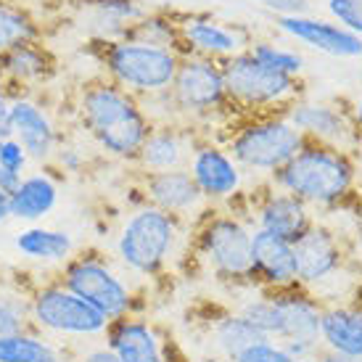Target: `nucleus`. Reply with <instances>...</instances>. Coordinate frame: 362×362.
<instances>
[{
    "instance_id": "obj_12",
    "label": "nucleus",
    "mask_w": 362,
    "mask_h": 362,
    "mask_svg": "<svg viewBox=\"0 0 362 362\" xmlns=\"http://www.w3.org/2000/svg\"><path fill=\"white\" fill-rule=\"evenodd\" d=\"M170 98L182 119H206L217 111H225L230 101L225 93L222 64L185 53L170 88Z\"/></svg>"
},
{
    "instance_id": "obj_25",
    "label": "nucleus",
    "mask_w": 362,
    "mask_h": 362,
    "mask_svg": "<svg viewBox=\"0 0 362 362\" xmlns=\"http://www.w3.org/2000/svg\"><path fill=\"white\" fill-rule=\"evenodd\" d=\"M286 35H291L296 40L307 42L315 51H322L328 56H341V59H352L362 53V40L344 27L328 24L320 19H307V16H281L278 21Z\"/></svg>"
},
{
    "instance_id": "obj_34",
    "label": "nucleus",
    "mask_w": 362,
    "mask_h": 362,
    "mask_svg": "<svg viewBox=\"0 0 362 362\" xmlns=\"http://www.w3.org/2000/svg\"><path fill=\"white\" fill-rule=\"evenodd\" d=\"M328 8L344 24V30L362 35V0H328Z\"/></svg>"
},
{
    "instance_id": "obj_29",
    "label": "nucleus",
    "mask_w": 362,
    "mask_h": 362,
    "mask_svg": "<svg viewBox=\"0 0 362 362\" xmlns=\"http://www.w3.org/2000/svg\"><path fill=\"white\" fill-rule=\"evenodd\" d=\"M30 291L32 286H21L19 281L0 275V336L32 328Z\"/></svg>"
},
{
    "instance_id": "obj_26",
    "label": "nucleus",
    "mask_w": 362,
    "mask_h": 362,
    "mask_svg": "<svg viewBox=\"0 0 362 362\" xmlns=\"http://www.w3.org/2000/svg\"><path fill=\"white\" fill-rule=\"evenodd\" d=\"M59 180L51 175V170H35L21 177L19 188L11 193V220L40 225L56 206H59Z\"/></svg>"
},
{
    "instance_id": "obj_27",
    "label": "nucleus",
    "mask_w": 362,
    "mask_h": 362,
    "mask_svg": "<svg viewBox=\"0 0 362 362\" xmlns=\"http://www.w3.org/2000/svg\"><path fill=\"white\" fill-rule=\"evenodd\" d=\"M262 339L264 336L238 310L222 312L220 317L209 322V344L222 362H233L243 349H249Z\"/></svg>"
},
{
    "instance_id": "obj_39",
    "label": "nucleus",
    "mask_w": 362,
    "mask_h": 362,
    "mask_svg": "<svg viewBox=\"0 0 362 362\" xmlns=\"http://www.w3.org/2000/svg\"><path fill=\"white\" fill-rule=\"evenodd\" d=\"M13 138L11 130V93L6 88H0V141Z\"/></svg>"
},
{
    "instance_id": "obj_1",
    "label": "nucleus",
    "mask_w": 362,
    "mask_h": 362,
    "mask_svg": "<svg viewBox=\"0 0 362 362\" xmlns=\"http://www.w3.org/2000/svg\"><path fill=\"white\" fill-rule=\"evenodd\" d=\"M74 114L93 146L119 161L138 159L153 127L141 101L106 77L82 85L77 93Z\"/></svg>"
},
{
    "instance_id": "obj_18",
    "label": "nucleus",
    "mask_w": 362,
    "mask_h": 362,
    "mask_svg": "<svg viewBox=\"0 0 362 362\" xmlns=\"http://www.w3.org/2000/svg\"><path fill=\"white\" fill-rule=\"evenodd\" d=\"M252 278L262 291H283L299 286L293 243L267 230H252Z\"/></svg>"
},
{
    "instance_id": "obj_17",
    "label": "nucleus",
    "mask_w": 362,
    "mask_h": 362,
    "mask_svg": "<svg viewBox=\"0 0 362 362\" xmlns=\"http://www.w3.org/2000/svg\"><path fill=\"white\" fill-rule=\"evenodd\" d=\"M141 193L146 204H151L156 209L167 211L180 222L202 220L204 211L209 209V204L204 202L193 177L188 170H164V172H146L143 175Z\"/></svg>"
},
{
    "instance_id": "obj_7",
    "label": "nucleus",
    "mask_w": 362,
    "mask_h": 362,
    "mask_svg": "<svg viewBox=\"0 0 362 362\" xmlns=\"http://www.w3.org/2000/svg\"><path fill=\"white\" fill-rule=\"evenodd\" d=\"M56 278L109 320L141 312V293L135 288V281L117 262L106 259L98 252H74V257L59 267Z\"/></svg>"
},
{
    "instance_id": "obj_38",
    "label": "nucleus",
    "mask_w": 362,
    "mask_h": 362,
    "mask_svg": "<svg viewBox=\"0 0 362 362\" xmlns=\"http://www.w3.org/2000/svg\"><path fill=\"white\" fill-rule=\"evenodd\" d=\"M267 8L278 11L281 16H302L307 11V3L304 0H262Z\"/></svg>"
},
{
    "instance_id": "obj_42",
    "label": "nucleus",
    "mask_w": 362,
    "mask_h": 362,
    "mask_svg": "<svg viewBox=\"0 0 362 362\" xmlns=\"http://www.w3.org/2000/svg\"><path fill=\"white\" fill-rule=\"evenodd\" d=\"M11 222V202H8V193L0 191V228H6Z\"/></svg>"
},
{
    "instance_id": "obj_22",
    "label": "nucleus",
    "mask_w": 362,
    "mask_h": 362,
    "mask_svg": "<svg viewBox=\"0 0 362 362\" xmlns=\"http://www.w3.org/2000/svg\"><path fill=\"white\" fill-rule=\"evenodd\" d=\"M191 132L180 124H153L148 138L143 143L135 164L146 172H164V170H185L193 151Z\"/></svg>"
},
{
    "instance_id": "obj_20",
    "label": "nucleus",
    "mask_w": 362,
    "mask_h": 362,
    "mask_svg": "<svg viewBox=\"0 0 362 362\" xmlns=\"http://www.w3.org/2000/svg\"><path fill=\"white\" fill-rule=\"evenodd\" d=\"M180 45L188 48L191 56H204V59L225 61L233 59L249 48L246 32L238 27H228L222 21L206 19V16H191L182 24H177Z\"/></svg>"
},
{
    "instance_id": "obj_36",
    "label": "nucleus",
    "mask_w": 362,
    "mask_h": 362,
    "mask_svg": "<svg viewBox=\"0 0 362 362\" xmlns=\"http://www.w3.org/2000/svg\"><path fill=\"white\" fill-rule=\"evenodd\" d=\"M69 362H122L117 354L106 349L103 341L80 344V346H69Z\"/></svg>"
},
{
    "instance_id": "obj_28",
    "label": "nucleus",
    "mask_w": 362,
    "mask_h": 362,
    "mask_svg": "<svg viewBox=\"0 0 362 362\" xmlns=\"http://www.w3.org/2000/svg\"><path fill=\"white\" fill-rule=\"evenodd\" d=\"M0 362H69V346L27 328L0 336Z\"/></svg>"
},
{
    "instance_id": "obj_21",
    "label": "nucleus",
    "mask_w": 362,
    "mask_h": 362,
    "mask_svg": "<svg viewBox=\"0 0 362 362\" xmlns=\"http://www.w3.org/2000/svg\"><path fill=\"white\" fill-rule=\"evenodd\" d=\"M53 71L56 61L40 42H27L0 53V88H6L11 95L40 88L51 80Z\"/></svg>"
},
{
    "instance_id": "obj_4",
    "label": "nucleus",
    "mask_w": 362,
    "mask_h": 362,
    "mask_svg": "<svg viewBox=\"0 0 362 362\" xmlns=\"http://www.w3.org/2000/svg\"><path fill=\"white\" fill-rule=\"evenodd\" d=\"M252 222L233 211H204L193 222V257L214 281L252 288Z\"/></svg>"
},
{
    "instance_id": "obj_23",
    "label": "nucleus",
    "mask_w": 362,
    "mask_h": 362,
    "mask_svg": "<svg viewBox=\"0 0 362 362\" xmlns=\"http://www.w3.org/2000/svg\"><path fill=\"white\" fill-rule=\"evenodd\" d=\"M13 249L24 262L40 267H64L77 252V243L69 230L48 225H27L13 235Z\"/></svg>"
},
{
    "instance_id": "obj_31",
    "label": "nucleus",
    "mask_w": 362,
    "mask_h": 362,
    "mask_svg": "<svg viewBox=\"0 0 362 362\" xmlns=\"http://www.w3.org/2000/svg\"><path fill=\"white\" fill-rule=\"evenodd\" d=\"M246 51L252 53L254 59L259 61V64H264L267 69L272 71H281V74H288V77H296L299 71H302L304 61L299 53L293 51H283V48H278V45H272V42H249V48Z\"/></svg>"
},
{
    "instance_id": "obj_13",
    "label": "nucleus",
    "mask_w": 362,
    "mask_h": 362,
    "mask_svg": "<svg viewBox=\"0 0 362 362\" xmlns=\"http://www.w3.org/2000/svg\"><path fill=\"white\" fill-rule=\"evenodd\" d=\"M11 130H13V138L24 146L32 164H40V167L51 164L64 141L51 111L30 93L11 95Z\"/></svg>"
},
{
    "instance_id": "obj_41",
    "label": "nucleus",
    "mask_w": 362,
    "mask_h": 362,
    "mask_svg": "<svg viewBox=\"0 0 362 362\" xmlns=\"http://www.w3.org/2000/svg\"><path fill=\"white\" fill-rule=\"evenodd\" d=\"M312 362H362V360H352V357H344V354L328 352V349H320V352L312 357Z\"/></svg>"
},
{
    "instance_id": "obj_44",
    "label": "nucleus",
    "mask_w": 362,
    "mask_h": 362,
    "mask_svg": "<svg viewBox=\"0 0 362 362\" xmlns=\"http://www.w3.org/2000/svg\"><path fill=\"white\" fill-rule=\"evenodd\" d=\"M172 362H188V360H182V357H175V360H172Z\"/></svg>"
},
{
    "instance_id": "obj_24",
    "label": "nucleus",
    "mask_w": 362,
    "mask_h": 362,
    "mask_svg": "<svg viewBox=\"0 0 362 362\" xmlns=\"http://www.w3.org/2000/svg\"><path fill=\"white\" fill-rule=\"evenodd\" d=\"M320 346L362 360V304H325L320 315Z\"/></svg>"
},
{
    "instance_id": "obj_32",
    "label": "nucleus",
    "mask_w": 362,
    "mask_h": 362,
    "mask_svg": "<svg viewBox=\"0 0 362 362\" xmlns=\"http://www.w3.org/2000/svg\"><path fill=\"white\" fill-rule=\"evenodd\" d=\"M93 8L98 11L101 21H127L130 27L132 19H143V11L135 6V0H88Z\"/></svg>"
},
{
    "instance_id": "obj_43",
    "label": "nucleus",
    "mask_w": 362,
    "mask_h": 362,
    "mask_svg": "<svg viewBox=\"0 0 362 362\" xmlns=\"http://www.w3.org/2000/svg\"><path fill=\"white\" fill-rule=\"evenodd\" d=\"M352 119H354V127H357V132L362 135V101H357V106H354Z\"/></svg>"
},
{
    "instance_id": "obj_6",
    "label": "nucleus",
    "mask_w": 362,
    "mask_h": 362,
    "mask_svg": "<svg viewBox=\"0 0 362 362\" xmlns=\"http://www.w3.org/2000/svg\"><path fill=\"white\" fill-rule=\"evenodd\" d=\"M180 59V53L172 48L130 40V37L101 42V64L106 80L119 85L122 90L135 95L138 101L170 90Z\"/></svg>"
},
{
    "instance_id": "obj_11",
    "label": "nucleus",
    "mask_w": 362,
    "mask_h": 362,
    "mask_svg": "<svg viewBox=\"0 0 362 362\" xmlns=\"http://www.w3.org/2000/svg\"><path fill=\"white\" fill-rule=\"evenodd\" d=\"M296 254V275H299V288L310 291L317 302L341 304L339 283L346 272V249L341 238L325 225H312L299 241L293 243Z\"/></svg>"
},
{
    "instance_id": "obj_15",
    "label": "nucleus",
    "mask_w": 362,
    "mask_h": 362,
    "mask_svg": "<svg viewBox=\"0 0 362 362\" xmlns=\"http://www.w3.org/2000/svg\"><path fill=\"white\" fill-rule=\"evenodd\" d=\"M185 170L193 177L196 188H199L206 204H225L241 193L243 170L228 153L225 146L196 143Z\"/></svg>"
},
{
    "instance_id": "obj_35",
    "label": "nucleus",
    "mask_w": 362,
    "mask_h": 362,
    "mask_svg": "<svg viewBox=\"0 0 362 362\" xmlns=\"http://www.w3.org/2000/svg\"><path fill=\"white\" fill-rule=\"evenodd\" d=\"M30 156L24 151V146H21L16 138H6V141H0V167L8 172H16V175H27L30 170Z\"/></svg>"
},
{
    "instance_id": "obj_10",
    "label": "nucleus",
    "mask_w": 362,
    "mask_h": 362,
    "mask_svg": "<svg viewBox=\"0 0 362 362\" xmlns=\"http://www.w3.org/2000/svg\"><path fill=\"white\" fill-rule=\"evenodd\" d=\"M304 143V135L286 119V114H262L235 124L225 148L241 170L272 177L302 151Z\"/></svg>"
},
{
    "instance_id": "obj_8",
    "label": "nucleus",
    "mask_w": 362,
    "mask_h": 362,
    "mask_svg": "<svg viewBox=\"0 0 362 362\" xmlns=\"http://www.w3.org/2000/svg\"><path fill=\"white\" fill-rule=\"evenodd\" d=\"M254 328L270 341H320L322 304L299 286L283 291H257L238 307Z\"/></svg>"
},
{
    "instance_id": "obj_5",
    "label": "nucleus",
    "mask_w": 362,
    "mask_h": 362,
    "mask_svg": "<svg viewBox=\"0 0 362 362\" xmlns=\"http://www.w3.org/2000/svg\"><path fill=\"white\" fill-rule=\"evenodd\" d=\"M30 320L35 331L64 344V346L101 341L111 322L93 304L69 291L59 278L32 286Z\"/></svg>"
},
{
    "instance_id": "obj_37",
    "label": "nucleus",
    "mask_w": 362,
    "mask_h": 362,
    "mask_svg": "<svg viewBox=\"0 0 362 362\" xmlns=\"http://www.w3.org/2000/svg\"><path fill=\"white\" fill-rule=\"evenodd\" d=\"M51 164L64 172H80V170H85V153H82V148H77V146L61 141L59 151H56Z\"/></svg>"
},
{
    "instance_id": "obj_40",
    "label": "nucleus",
    "mask_w": 362,
    "mask_h": 362,
    "mask_svg": "<svg viewBox=\"0 0 362 362\" xmlns=\"http://www.w3.org/2000/svg\"><path fill=\"white\" fill-rule=\"evenodd\" d=\"M21 177H24V175H16V172H8V170H3V167H0V191L11 196V193L19 188Z\"/></svg>"
},
{
    "instance_id": "obj_30",
    "label": "nucleus",
    "mask_w": 362,
    "mask_h": 362,
    "mask_svg": "<svg viewBox=\"0 0 362 362\" xmlns=\"http://www.w3.org/2000/svg\"><path fill=\"white\" fill-rule=\"evenodd\" d=\"M40 24L21 6L0 3V53L27 42H40Z\"/></svg>"
},
{
    "instance_id": "obj_16",
    "label": "nucleus",
    "mask_w": 362,
    "mask_h": 362,
    "mask_svg": "<svg viewBox=\"0 0 362 362\" xmlns=\"http://www.w3.org/2000/svg\"><path fill=\"white\" fill-rule=\"evenodd\" d=\"M286 119L302 132L304 141L333 146L341 151H352L360 143V132L354 127L352 114L333 103L296 101L293 106H288Z\"/></svg>"
},
{
    "instance_id": "obj_2",
    "label": "nucleus",
    "mask_w": 362,
    "mask_h": 362,
    "mask_svg": "<svg viewBox=\"0 0 362 362\" xmlns=\"http://www.w3.org/2000/svg\"><path fill=\"white\" fill-rule=\"evenodd\" d=\"M185 222L141 204L132 209L114 235V259L132 281H151L170 270L172 257H177Z\"/></svg>"
},
{
    "instance_id": "obj_9",
    "label": "nucleus",
    "mask_w": 362,
    "mask_h": 362,
    "mask_svg": "<svg viewBox=\"0 0 362 362\" xmlns=\"http://www.w3.org/2000/svg\"><path fill=\"white\" fill-rule=\"evenodd\" d=\"M225 93L233 109L249 111L252 117L262 114H286L288 106L299 101L302 85L296 77L267 69L249 51L233 59L220 61Z\"/></svg>"
},
{
    "instance_id": "obj_33",
    "label": "nucleus",
    "mask_w": 362,
    "mask_h": 362,
    "mask_svg": "<svg viewBox=\"0 0 362 362\" xmlns=\"http://www.w3.org/2000/svg\"><path fill=\"white\" fill-rule=\"evenodd\" d=\"M233 362H296V360L278 341L262 339V341L252 344L249 349H243Z\"/></svg>"
},
{
    "instance_id": "obj_14",
    "label": "nucleus",
    "mask_w": 362,
    "mask_h": 362,
    "mask_svg": "<svg viewBox=\"0 0 362 362\" xmlns=\"http://www.w3.org/2000/svg\"><path fill=\"white\" fill-rule=\"evenodd\" d=\"M106 349L117 354L122 362H172V344L159 325L146 315H127L111 320L103 333Z\"/></svg>"
},
{
    "instance_id": "obj_3",
    "label": "nucleus",
    "mask_w": 362,
    "mask_h": 362,
    "mask_svg": "<svg viewBox=\"0 0 362 362\" xmlns=\"http://www.w3.org/2000/svg\"><path fill=\"white\" fill-rule=\"evenodd\" d=\"M354 161L349 151L307 141L302 151L270 177L272 188L291 193L307 206H336L354 188Z\"/></svg>"
},
{
    "instance_id": "obj_19",
    "label": "nucleus",
    "mask_w": 362,
    "mask_h": 362,
    "mask_svg": "<svg viewBox=\"0 0 362 362\" xmlns=\"http://www.w3.org/2000/svg\"><path fill=\"white\" fill-rule=\"evenodd\" d=\"M252 222L257 230H267L296 243L315 225V217H312V206H307L302 199L270 185L254 204Z\"/></svg>"
}]
</instances>
